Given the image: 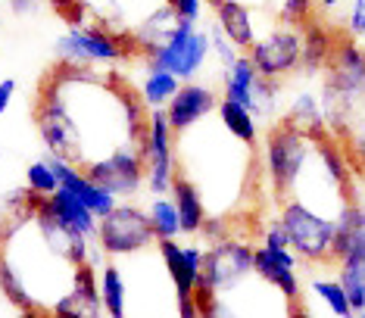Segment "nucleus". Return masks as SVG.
Returning <instances> with one entry per match:
<instances>
[{"label":"nucleus","instance_id":"f257e3e1","mask_svg":"<svg viewBox=\"0 0 365 318\" xmlns=\"http://www.w3.org/2000/svg\"><path fill=\"white\" fill-rule=\"evenodd\" d=\"M312 150H315V138L300 135L284 122L272 125L265 131V153H262L265 178H269V188L278 200H284L297 190Z\"/></svg>","mask_w":365,"mask_h":318},{"label":"nucleus","instance_id":"f03ea898","mask_svg":"<svg viewBox=\"0 0 365 318\" xmlns=\"http://www.w3.org/2000/svg\"><path fill=\"white\" fill-rule=\"evenodd\" d=\"M278 219L287 228L290 250L309 265L331 262V244H334V215H325L300 197H284L278 209Z\"/></svg>","mask_w":365,"mask_h":318},{"label":"nucleus","instance_id":"7ed1b4c3","mask_svg":"<svg viewBox=\"0 0 365 318\" xmlns=\"http://www.w3.org/2000/svg\"><path fill=\"white\" fill-rule=\"evenodd\" d=\"M128 53H138L131 31H110L103 25H85L69 29L56 41V60L72 66H110L128 60Z\"/></svg>","mask_w":365,"mask_h":318},{"label":"nucleus","instance_id":"20e7f679","mask_svg":"<svg viewBox=\"0 0 365 318\" xmlns=\"http://www.w3.org/2000/svg\"><path fill=\"white\" fill-rule=\"evenodd\" d=\"M97 244L110 259L144 253L150 244H156L147 209L135 203H115L103 219H97Z\"/></svg>","mask_w":365,"mask_h":318},{"label":"nucleus","instance_id":"39448f33","mask_svg":"<svg viewBox=\"0 0 365 318\" xmlns=\"http://www.w3.org/2000/svg\"><path fill=\"white\" fill-rule=\"evenodd\" d=\"M210 53V31L197 29L194 22H178V29L172 31V38L163 47L144 53V66L147 69H165L178 75L181 81H194L203 72Z\"/></svg>","mask_w":365,"mask_h":318},{"label":"nucleus","instance_id":"423d86ee","mask_svg":"<svg viewBox=\"0 0 365 318\" xmlns=\"http://www.w3.org/2000/svg\"><path fill=\"white\" fill-rule=\"evenodd\" d=\"M253 244L237 237L212 240L203 250V269H200V287H210L215 294L228 297L244 287V281L253 275Z\"/></svg>","mask_w":365,"mask_h":318},{"label":"nucleus","instance_id":"0eeeda50","mask_svg":"<svg viewBox=\"0 0 365 318\" xmlns=\"http://www.w3.org/2000/svg\"><path fill=\"white\" fill-rule=\"evenodd\" d=\"M175 131H172L169 119L163 110L147 113V135L140 144V156H144L147 169V190L153 197H165L172 190V181L178 175V159H175Z\"/></svg>","mask_w":365,"mask_h":318},{"label":"nucleus","instance_id":"6e6552de","mask_svg":"<svg viewBox=\"0 0 365 318\" xmlns=\"http://www.w3.org/2000/svg\"><path fill=\"white\" fill-rule=\"evenodd\" d=\"M247 56L253 60L256 72L262 78H287V75L300 72L303 60V31L294 25L275 22L265 35L256 38V44L247 50Z\"/></svg>","mask_w":365,"mask_h":318},{"label":"nucleus","instance_id":"1a4fd4ad","mask_svg":"<svg viewBox=\"0 0 365 318\" xmlns=\"http://www.w3.org/2000/svg\"><path fill=\"white\" fill-rule=\"evenodd\" d=\"M85 175L94 184H101L103 190H110L115 200H128L140 194V188H147V169H144V156L138 147H119L103 159H91L88 165H81Z\"/></svg>","mask_w":365,"mask_h":318},{"label":"nucleus","instance_id":"9d476101","mask_svg":"<svg viewBox=\"0 0 365 318\" xmlns=\"http://www.w3.org/2000/svg\"><path fill=\"white\" fill-rule=\"evenodd\" d=\"M325 78L334 81V88L353 103L356 116L362 119V103H365V47H359V41L337 31V44L334 56H331Z\"/></svg>","mask_w":365,"mask_h":318},{"label":"nucleus","instance_id":"9b49d317","mask_svg":"<svg viewBox=\"0 0 365 318\" xmlns=\"http://www.w3.org/2000/svg\"><path fill=\"white\" fill-rule=\"evenodd\" d=\"M300 262L303 259L294 250H275V247H256L253 250V275L265 287L281 294L290 306L300 303L303 297V281H300Z\"/></svg>","mask_w":365,"mask_h":318},{"label":"nucleus","instance_id":"f8f14e48","mask_svg":"<svg viewBox=\"0 0 365 318\" xmlns=\"http://www.w3.org/2000/svg\"><path fill=\"white\" fill-rule=\"evenodd\" d=\"M53 318H106L101 284H97V265H76L72 287L51 306Z\"/></svg>","mask_w":365,"mask_h":318},{"label":"nucleus","instance_id":"ddd939ff","mask_svg":"<svg viewBox=\"0 0 365 318\" xmlns=\"http://www.w3.org/2000/svg\"><path fill=\"white\" fill-rule=\"evenodd\" d=\"M222 97H215L212 88L197 85V81H181V88L175 91V97L165 103V119H169L175 135H187L194 125H200L206 116L215 113Z\"/></svg>","mask_w":365,"mask_h":318},{"label":"nucleus","instance_id":"4468645a","mask_svg":"<svg viewBox=\"0 0 365 318\" xmlns=\"http://www.w3.org/2000/svg\"><path fill=\"white\" fill-rule=\"evenodd\" d=\"M160 247V259L165 265V275L172 281L175 297H190L194 287L200 284V269H203V247L197 244H178V237L156 240Z\"/></svg>","mask_w":365,"mask_h":318},{"label":"nucleus","instance_id":"2eb2a0df","mask_svg":"<svg viewBox=\"0 0 365 318\" xmlns=\"http://www.w3.org/2000/svg\"><path fill=\"white\" fill-rule=\"evenodd\" d=\"M303 60H300V72L303 75H319L328 69L331 56H334V44H337V31L340 25L325 22L322 16H312L303 25Z\"/></svg>","mask_w":365,"mask_h":318},{"label":"nucleus","instance_id":"dca6fc26","mask_svg":"<svg viewBox=\"0 0 365 318\" xmlns=\"http://www.w3.org/2000/svg\"><path fill=\"white\" fill-rule=\"evenodd\" d=\"M212 10H215V25L222 29V35L237 50L247 53V50L256 44V38H259V25H256L253 6L244 4V0H222Z\"/></svg>","mask_w":365,"mask_h":318},{"label":"nucleus","instance_id":"f3484780","mask_svg":"<svg viewBox=\"0 0 365 318\" xmlns=\"http://www.w3.org/2000/svg\"><path fill=\"white\" fill-rule=\"evenodd\" d=\"M44 209L53 215V219H60L66 228L85 234V237L97 240V215L91 212V209L81 203L76 194H69V190L56 188L51 197H44Z\"/></svg>","mask_w":365,"mask_h":318},{"label":"nucleus","instance_id":"a211bd4d","mask_svg":"<svg viewBox=\"0 0 365 318\" xmlns=\"http://www.w3.org/2000/svg\"><path fill=\"white\" fill-rule=\"evenodd\" d=\"M169 197H172V203H175V209H178L181 234H200L206 215H210L206 212V200L200 194V188H197L187 175H175Z\"/></svg>","mask_w":365,"mask_h":318},{"label":"nucleus","instance_id":"6ab92c4d","mask_svg":"<svg viewBox=\"0 0 365 318\" xmlns=\"http://www.w3.org/2000/svg\"><path fill=\"white\" fill-rule=\"evenodd\" d=\"M281 122L290 125V128L300 131V135H306V138L328 135L325 113H322V100H319V94H312V91H297V94L290 97Z\"/></svg>","mask_w":365,"mask_h":318},{"label":"nucleus","instance_id":"aec40b11","mask_svg":"<svg viewBox=\"0 0 365 318\" xmlns=\"http://www.w3.org/2000/svg\"><path fill=\"white\" fill-rule=\"evenodd\" d=\"M259 81V72H256L253 60L247 53H240L228 69H222V97L235 100V103L247 106L253 113V88Z\"/></svg>","mask_w":365,"mask_h":318},{"label":"nucleus","instance_id":"412c9836","mask_svg":"<svg viewBox=\"0 0 365 318\" xmlns=\"http://www.w3.org/2000/svg\"><path fill=\"white\" fill-rule=\"evenodd\" d=\"M215 113H219L222 128H225L228 135L237 140V144H244L250 150L259 147V119H256L247 106H240V103H235V100L222 97L219 106H215Z\"/></svg>","mask_w":365,"mask_h":318},{"label":"nucleus","instance_id":"4be33fe9","mask_svg":"<svg viewBox=\"0 0 365 318\" xmlns=\"http://www.w3.org/2000/svg\"><path fill=\"white\" fill-rule=\"evenodd\" d=\"M97 284H101L106 318H128V284H125V275L119 272V265L106 262L101 275H97Z\"/></svg>","mask_w":365,"mask_h":318},{"label":"nucleus","instance_id":"5701e85b","mask_svg":"<svg viewBox=\"0 0 365 318\" xmlns=\"http://www.w3.org/2000/svg\"><path fill=\"white\" fill-rule=\"evenodd\" d=\"M178 88H181L178 75H172L165 69H147L144 81H140V88H138V94L147 103V110H165V103L175 97Z\"/></svg>","mask_w":365,"mask_h":318},{"label":"nucleus","instance_id":"b1692460","mask_svg":"<svg viewBox=\"0 0 365 318\" xmlns=\"http://www.w3.org/2000/svg\"><path fill=\"white\" fill-rule=\"evenodd\" d=\"M309 290L328 306L331 315H337V318H356V309H353L350 297H346V290L340 287L337 278H312L309 281Z\"/></svg>","mask_w":365,"mask_h":318},{"label":"nucleus","instance_id":"393cba45","mask_svg":"<svg viewBox=\"0 0 365 318\" xmlns=\"http://www.w3.org/2000/svg\"><path fill=\"white\" fill-rule=\"evenodd\" d=\"M147 215H150V225H153V234L156 240H169V237H178L181 234V219H178V209L172 203V197H153L150 209H147Z\"/></svg>","mask_w":365,"mask_h":318},{"label":"nucleus","instance_id":"a878e982","mask_svg":"<svg viewBox=\"0 0 365 318\" xmlns=\"http://www.w3.org/2000/svg\"><path fill=\"white\" fill-rule=\"evenodd\" d=\"M346 259H359L365 262V225L359 228H337L334 244H331V262H346Z\"/></svg>","mask_w":365,"mask_h":318},{"label":"nucleus","instance_id":"bb28decb","mask_svg":"<svg viewBox=\"0 0 365 318\" xmlns=\"http://www.w3.org/2000/svg\"><path fill=\"white\" fill-rule=\"evenodd\" d=\"M337 281H340V287L346 290L356 312L365 309V262H359V259L337 262Z\"/></svg>","mask_w":365,"mask_h":318},{"label":"nucleus","instance_id":"cd10ccee","mask_svg":"<svg viewBox=\"0 0 365 318\" xmlns=\"http://www.w3.org/2000/svg\"><path fill=\"white\" fill-rule=\"evenodd\" d=\"M0 294L10 299L16 309H31V306H38L35 297L29 294V287L19 281V275L13 272V265L6 262L4 256H0Z\"/></svg>","mask_w":365,"mask_h":318},{"label":"nucleus","instance_id":"c85d7f7f","mask_svg":"<svg viewBox=\"0 0 365 318\" xmlns=\"http://www.w3.org/2000/svg\"><path fill=\"white\" fill-rule=\"evenodd\" d=\"M26 188L38 197H51L56 188H60V178H56L51 159H38L26 169Z\"/></svg>","mask_w":365,"mask_h":318},{"label":"nucleus","instance_id":"c756f323","mask_svg":"<svg viewBox=\"0 0 365 318\" xmlns=\"http://www.w3.org/2000/svg\"><path fill=\"white\" fill-rule=\"evenodd\" d=\"M194 299H197V306H200V318H240L237 306H231L225 297L215 294L210 287H200V284H197Z\"/></svg>","mask_w":365,"mask_h":318},{"label":"nucleus","instance_id":"7c9ffc66","mask_svg":"<svg viewBox=\"0 0 365 318\" xmlns=\"http://www.w3.org/2000/svg\"><path fill=\"white\" fill-rule=\"evenodd\" d=\"M315 16V0H278L275 10V22L281 25H294V29H303Z\"/></svg>","mask_w":365,"mask_h":318},{"label":"nucleus","instance_id":"2f4dec72","mask_svg":"<svg viewBox=\"0 0 365 318\" xmlns=\"http://www.w3.org/2000/svg\"><path fill=\"white\" fill-rule=\"evenodd\" d=\"M210 50L215 53V60H219L222 69H228V66L235 63L240 53H244V50H237V47L231 44V41H228L225 35H222L219 25H212V29H210Z\"/></svg>","mask_w":365,"mask_h":318},{"label":"nucleus","instance_id":"473e14b6","mask_svg":"<svg viewBox=\"0 0 365 318\" xmlns=\"http://www.w3.org/2000/svg\"><path fill=\"white\" fill-rule=\"evenodd\" d=\"M340 31H344V35H350V38H356V41H362V35H365V0H350V4H346Z\"/></svg>","mask_w":365,"mask_h":318},{"label":"nucleus","instance_id":"72a5a7b5","mask_svg":"<svg viewBox=\"0 0 365 318\" xmlns=\"http://www.w3.org/2000/svg\"><path fill=\"white\" fill-rule=\"evenodd\" d=\"M259 237H262V247H275V250H287V247H290L287 228H284V225H281V219H278V215H275V219H269V222L262 225Z\"/></svg>","mask_w":365,"mask_h":318},{"label":"nucleus","instance_id":"f704fd0d","mask_svg":"<svg viewBox=\"0 0 365 318\" xmlns=\"http://www.w3.org/2000/svg\"><path fill=\"white\" fill-rule=\"evenodd\" d=\"M346 4H350V0H315V16H322V19L331 25H340L344 22L340 10H346Z\"/></svg>","mask_w":365,"mask_h":318},{"label":"nucleus","instance_id":"c9c22d12","mask_svg":"<svg viewBox=\"0 0 365 318\" xmlns=\"http://www.w3.org/2000/svg\"><path fill=\"white\" fill-rule=\"evenodd\" d=\"M172 4V10H175V16L181 22H200V16H203V0H169Z\"/></svg>","mask_w":365,"mask_h":318},{"label":"nucleus","instance_id":"e433bc0d","mask_svg":"<svg viewBox=\"0 0 365 318\" xmlns=\"http://www.w3.org/2000/svg\"><path fill=\"white\" fill-rule=\"evenodd\" d=\"M200 234H203V237H210V244H212V240H222V237H231V234H228V219H225V215H215V219L206 215Z\"/></svg>","mask_w":365,"mask_h":318},{"label":"nucleus","instance_id":"4c0bfd02","mask_svg":"<svg viewBox=\"0 0 365 318\" xmlns=\"http://www.w3.org/2000/svg\"><path fill=\"white\" fill-rule=\"evenodd\" d=\"M175 303H178V318H200V306H197L194 294L190 297H175Z\"/></svg>","mask_w":365,"mask_h":318},{"label":"nucleus","instance_id":"58836bf2","mask_svg":"<svg viewBox=\"0 0 365 318\" xmlns=\"http://www.w3.org/2000/svg\"><path fill=\"white\" fill-rule=\"evenodd\" d=\"M13 97H16V78H4L0 81V116L10 110Z\"/></svg>","mask_w":365,"mask_h":318},{"label":"nucleus","instance_id":"ea45409f","mask_svg":"<svg viewBox=\"0 0 365 318\" xmlns=\"http://www.w3.org/2000/svg\"><path fill=\"white\" fill-rule=\"evenodd\" d=\"M10 10H13L16 16L35 13V10H38V0H10Z\"/></svg>","mask_w":365,"mask_h":318},{"label":"nucleus","instance_id":"a19ab883","mask_svg":"<svg viewBox=\"0 0 365 318\" xmlns=\"http://www.w3.org/2000/svg\"><path fill=\"white\" fill-rule=\"evenodd\" d=\"M16 318H53V312L44 309V306H31V309H19Z\"/></svg>","mask_w":365,"mask_h":318},{"label":"nucleus","instance_id":"79ce46f5","mask_svg":"<svg viewBox=\"0 0 365 318\" xmlns=\"http://www.w3.org/2000/svg\"><path fill=\"white\" fill-rule=\"evenodd\" d=\"M353 203H356V209H359V219L365 225V188L362 184H353Z\"/></svg>","mask_w":365,"mask_h":318},{"label":"nucleus","instance_id":"37998d69","mask_svg":"<svg viewBox=\"0 0 365 318\" xmlns=\"http://www.w3.org/2000/svg\"><path fill=\"white\" fill-rule=\"evenodd\" d=\"M287 318H312L309 312H306V309L300 306V303H297V306H290V312H287Z\"/></svg>","mask_w":365,"mask_h":318},{"label":"nucleus","instance_id":"c03bdc74","mask_svg":"<svg viewBox=\"0 0 365 318\" xmlns=\"http://www.w3.org/2000/svg\"><path fill=\"white\" fill-rule=\"evenodd\" d=\"M72 4H78V0H51V6H53L56 13H63L66 6H72Z\"/></svg>","mask_w":365,"mask_h":318},{"label":"nucleus","instance_id":"a18cd8bd","mask_svg":"<svg viewBox=\"0 0 365 318\" xmlns=\"http://www.w3.org/2000/svg\"><path fill=\"white\" fill-rule=\"evenodd\" d=\"M203 4H210V6H219V4H222V0H203Z\"/></svg>","mask_w":365,"mask_h":318},{"label":"nucleus","instance_id":"49530a36","mask_svg":"<svg viewBox=\"0 0 365 318\" xmlns=\"http://www.w3.org/2000/svg\"><path fill=\"white\" fill-rule=\"evenodd\" d=\"M356 318H365V309H362V312H356Z\"/></svg>","mask_w":365,"mask_h":318},{"label":"nucleus","instance_id":"de8ad7c7","mask_svg":"<svg viewBox=\"0 0 365 318\" xmlns=\"http://www.w3.org/2000/svg\"><path fill=\"white\" fill-rule=\"evenodd\" d=\"M362 41H365V35H362Z\"/></svg>","mask_w":365,"mask_h":318},{"label":"nucleus","instance_id":"09e8293b","mask_svg":"<svg viewBox=\"0 0 365 318\" xmlns=\"http://www.w3.org/2000/svg\"><path fill=\"white\" fill-rule=\"evenodd\" d=\"M359 312H362V309H359Z\"/></svg>","mask_w":365,"mask_h":318}]
</instances>
